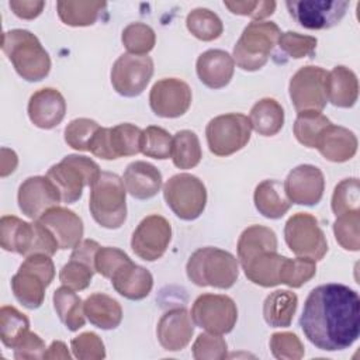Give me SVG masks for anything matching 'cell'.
<instances>
[{
	"label": "cell",
	"instance_id": "cell-57",
	"mask_svg": "<svg viewBox=\"0 0 360 360\" xmlns=\"http://www.w3.org/2000/svg\"><path fill=\"white\" fill-rule=\"evenodd\" d=\"M18 159L14 150L7 149V148H1V159H0V174L1 177L8 176L10 173H13L17 167Z\"/></svg>",
	"mask_w": 360,
	"mask_h": 360
},
{
	"label": "cell",
	"instance_id": "cell-6",
	"mask_svg": "<svg viewBox=\"0 0 360 360\" xmlns=\"http://www.w3.org/2000/svg\"><path fill=\"white\" fill-rule=\"evenodd\" d=\"M280 35L281 31L273 21H253L248 24L233 46V62L242 70H259L267 63Z\"/></svg>",
	"mask_w": 360,
	"mask_h": 360
},
{
	"label": "cell",
	"instance_id": "cell-27",
	"mask_svg": "<svg viewBox=\"0 0 360 360\" xmlns=\"http://www.w3.org/2000/svg\"><path fill=\"white\" fill-rule=\"evenodd\" d=\"M114 290L132 301L143 300L149 295L153 287V277L150 271L132 260L121 266L110 278Z\"/></svg>",
	"mask_w": 360,
	"mask_h": 360
},
{
	"label": "cell",
	"instance_id": "cell-55",
	"mask_svg": "<svg viewBox=\"0 0 360 360\" xmlns=\"http://www.w3.org/2000/svg\"><path fill=\"white\" fill-rule=\"evenodd\" d=\"M10 8L13 10V13L22 18V20H32L37 18L44 7H45V1L42 0H11L8 3Z\"/></svg>",
	"mask_w": 360,
	"mask_h": 360
},
{
	"label": "cell",
	"instance_id": "cell-40",
	"mask_svg": "<svg viewBox=\"0 0 360 360\" xmlns=\"http://www.w3.org/2000/svg\"><path fill=\"white\" fill-rule=\"evenodd\" d=\"M30 330L28 318L17 308L4 305L0 309V338L6 347L14 349L20 339Z\"/></svg>",
	"mask_w": 360,
	"mask_h": 360
},
{
	"label": "cell",
	"instance_id": "cell-11",
	"mask_svg": "<svg viewBox=\"0 0 360 360\" xmlns=\"http://www.w3.org/2000/svg\"><path fill=\"white\" fill-rule=\"evenodd\" d=\"M284 239L290 250L298 257L321 260L328 252V242L318 219L308 212H297L284 226Z\"/></svg>",
	"mask_w": 360,
	"mask_h": 360
},
{
	"label": "cell",
	"instance_id": "cell-31",
	"mask_svg": "<svg viewBox=\"0 0 360 360\" xmlns=\"http://www.w3.org/2000/svg\"><path fill=\"white\" fill-rule=\"evenodd\" d=\"M253 201L256 210L270 219L281 218L292 204L278 180H263L259 183L255 188Z\"/></svg>",
	"mask_w": 360,
	"mask_h": 360
},
{
	"label": "cell",
	"instance_id": "cell-50",
	"mask_svg": "<svg viewBox=\"0 0 360 360\" xmlns=\"http://www.w3.org/2000/svg\"><path fill=\"white\" fill-rule=\"evenodd\" d=\"M193 356L197 360H219L226 356V342L221 335L201 333L193 345Z\"/></svg>",
	"mask_w": 360,
	"mask_h": 360
},
{
	"label": "cell",
	"instance_id": "cell-42",
	"mask_svg": "<svg viewBox=\"0 0 360 360\" xmlns=\"http://www.w3.org/2000/svg\"><path fill=\"white\" fill-rule=\"evenodd\" d=\"M121 41L128 53L148 55L155 46V31L143 22H131L122 30Z\"/></svg>",
	"mask_w": 360,
	"mask_h": 360
},
{
	"label": "cell",
	"instance_id": "cell-39",
	"mask_svg": "<svg viewBox=\"0 0 360 360\" xmlns=\"http://www.w3.org/2000/svg\"><path fill=\"white\" fill-rule=\"evenodd\" d=\"M329 124V118H326L321 111H301L294 122V135L301 145L315 148L321 132Z\"/></svg>",
	"mask_w": 360,
	"mask_h": 360
},
{
	"label": "cell",
	"instance_id": "cell-51",
	"mask_svg": "<svg viewBox=\"0 0 360 360\" xmlns=\"http://www.w3.org/2000/svg\"><path fill=\"white\" fill-rule=\"evenodd\" d=\"M72 352L80 360H100L105 357L103 340L93 332H84L70 342Z\"/></svg>",
	"mask_w": 360,
	"mask_h": 360
},
{
	"label": "cell",
	"instance_id": "cell-26",
	"mask_svg": "<svg viewBox=\"0 0 360 360\" xmlns=\"http://www.w3.org/2000/svg\"><path fill=\"white\" fill-rule=\"evenodd\" d=\"M122 181L125 190L138 200L155 197L162 187V173L152 163L135 160L124 172Z\"/></svg>",
	"mask_w": 360,
	"mask_h": 360
},
{
	"label": "cell",
	"instance_id": "cell-8",
	"mask_svg": "<svg viewBox=\"0 0 360 360\" xmlns=\"http://www.w3.org/2000/svg\"><path fill=\"white\" fill-rule=\"evenodd\" d=\"M101 172L98 165L87 156L68 155L59 163L51 166L46 177L58 187L62 202H76L86 186L91 187Z\"/></svg>",
	"mask_w": 360,
	"mask_h": 360
},
{
	"label": "cell",
	"instance_id": "cell-24",
	"mask_svg": "<svg viewBox=\"0 0 360 360\" xmlns=\"http://www.w3.org/2000/svg\"><path fill=\"white\" fill-rule=\"evenodd\" d=\"M198 79L210 89L225 87L235 70L233 58L222 49H208L202 52L195 63Z\"/></svg>",
	"mask_w": 360,
	"mask_h": 360
},
{
	"label": "cell",
	"instance_id": "cell-18",
	"mask_svg": "<svg viewBox=\"0 0 360 360\" xmlns=\"http://www.w3.org/2000/svg\"><path fill=\"white\" fill-rule=\"evenodd\" d=\"M149 104L158 117H181L191 105V89L186 82L176 77L160 79L152 86Z\"/></svg>",
	"mask_w": 360,
	"mask_h": 360
},
{
	"label": "cell",
	"instance_id": "cell-1",
	"mask_svg": "<svg viewBox=\"0 0 360 360\" xmlns=\"http://www.w3.org/2000/svg\"><path fill=\"white\" fill-rule=\"evenodd\" d=\"M300 326L319 350L336 352L350 347L360 333V298L347 285L329 283L311 290Z\"/></svg>",
	"mask_w": 360,
	"mask_h": 360
},
{
	"label": "cell",
	"instance_id": "cell-33",
	"mask_svg": "<svg viewBox=\"0 0 360 360\" xmlns=\"http://www.w3.org/2000/svg\"><path fill=\"white\" fill-rule=\"evenodd\" d=\"M249 121L259 135L273 136L284 125V110L277 100L266 97L255 103L250 110Z\"/></svg>",
	"mask_w": 360,
	"mask_h": 360
},
{
	"label": "cell",
	"instance_id": "cell-15",
	"mask_svg": "<svg viewBox=\"0 0 360 360\" xmlns=\"http://www.w3.org/2000/svg\"><path fill=\"white\" fill-rule=\"evenodd\" d=\"M153 75V60L148 55L122 53L111 68V84L124 97H136Z\"/></svg>",
	"mask_w": 360,
	"mask_h": 360
},
{
	"label": "cell",
	"instance_id": "cell-17",
	"mask_svg": "<svg viewBox=\"0 0 360 360\" xmlns=\"http://www.w3.org/2000/svg\"><path fill=\"white\" fill-rule=\"evenodd\" d=\"M172 239V226L169 221L158 214L145 217L136 226L131 238L134 253L146 262L160 259Z\"/></svg>",
	"mask_w": 360,
	"mask_h": 360
},
{
	"label": "cell",
	"instance_id": "cell-21",
	"mask_svg": "<svg viewBox=\"0 0 360 360\" xmlns=\"http://www.w3.org/2000/svg\"><path fill=\"white\" fill-rule=\"evenodd\" d=\"M194 333L193 319L186 308H173L162 315L156 335L160 346L169 352L184 349Z\"/></svg>",
	"mask_w": 360,
	"mask_h": 360
},
{
	"label": "cell",
	"instance_id": "cell-54",
	"mask_svg": "<svg viewBox=\"0 0 360 360\" xmlns=\"http://www.w3.org/2000/svg\"><path fill=\"white\" fill-rule=\"evenodd\" d=\"M46 352L45 342L34 332H27L14 347V359H44Z\"/></svg>",
	"mask_w": 360,
	"mask_h": 360
},
{
	"label": "cell",
	"instance_id": "cell-22",
	"mask_svg": "<svg viewBox=\"0 0 360 360\" xmlns=\"http://www.w3.org/2000/svg\"><path fill=\"white\" fill-rule=\"evenodd\" d=\"M66 114V101L60 91L52 87L37 90L28 101V117L31 122L42 129L59 125Z\"/></svg>",
	"mask_w": 360,
	"mask_h": 360
},
{
	"label": "cell",
	"instance_id": "cell-12",
	"mask_svg": "<svg viewBox=\"0 0 360 360\" xmlns=\"http://www.w3.org/2000/svg\"><path fill=\"white\" fill-rule=\"evenodd\" d=\"M193 322L208 333H229L238 321V308L233 300L222 294H202L191 308Z\"/></svg>",
	"mask_w": 360,
	"mask_h": 360
},
{
	"label": "cell",
	"instance_id": "cell-13",
	"mask_svg": "<svg viewBox=\"0 0 360 360\" xmlns=\"http://www.w3.org/2000/svg\"><path fill=\"white\" fill-rule=\"evenodd\" d=\"M328 72L319 66H302L291 77L288 91L297 112L322 111L328 103Z\"/></svg>",
	"mask_w": 360,
	"mask_h": 360
},
{
	"label": "cell",
	"instance_id": "cell-28",
	"mask_svg": "<svg viewBox=\"0 0 360 360\" xmlns=\"http://www.w3.org/2000/svg\"><path fill=\"white\" fill-rule=\"evenodd\" d=\"M285 256H281L276 252L266 250L255 255L248 262L242 263L245 276L253 284L260 287H274L280 283V270Z\"/></svg>",
	"mask_w": 360,
	"mask_h": 360
},
{
	"label": "cell",
	"instance_id": "cell-47",
	"mask_svg": "<svg viewBox=\"0 0 360 360\" xmlns=\"http://www.w3.org/2000/svg\"><path fill=\"white\" fill-rule=\"evenodd\" d=\"M316 44H318V39L315 37L302 35L294 31L281 32L277 42L280 51L292 59L312 56L315 52Z\"/></svg>",
	"mask_w": 360,
	"mask_h": 360
},
{
	"label": "cell",
	"instance_id": "cell-48",
	"mask_svg": "<svg viewBox=\"0 0 360 360\" xmlns=\"http://www.w3.org/2000/svg\"><path fill=\"white\" fill-rule=\"evenodd\" d=\"M94 269L83 262H79L76 259H70L59 271V280L63 285L80 291L90 285Z\"/></svg>",
	"mask_w": 360,
	"mask_h": 360
},
{
	"label": "cell",
	"instance_id": "cell-2",
	"mask_svg": "<svg viewBox=\"0 0 360 360\" xmlns=\"http://www.w3.org/2000/svg\"><path fill=\"white\" fill-rule=\"evenodd\" d=\"M1 49L15 72L27 82H39L51 70V58L39 39L30 31L15 28L1 37Z\"/></svg>",
	"mask_w": 360,
	"mask_h": 360
},
{
	"label": "cell",
	"instance_id": "cell-25",
	"mask_svg": "<svg viewBox=\"0 0 360 360\" xmlns=\"http://www.w3.org/2000/svg\"><path fill=\"white\" fill-rule=\"evenodd\" d=\"M315 148L325 159L335 163H342L356 155L357 138L350 129L340 125H333L330 122L321 132Z\"/></svg>",
	"mask_w": 360,
	"mask_h": 360
},
{
	"label": "cell",
	"instance_id": "cell-38",
	"mask_svg": "<svg viewBox=\"0 0 360 360\" xmlns=\"http://www.w3.org/2000/svg\"><path fill=\"white\" fill-rule=\"evenodd\" d=\"M187 30L201 41H214L221 37L224 25L221 18L210 8L198 7L188 13L186 18Z\"/></svg>",
	"mask_w": 360,
	"mask_h": 360
},
{
	"label": "cell",
	"instance_id": "cell-5",
	"mask_svg": "<svg viewBox=\"0 0 360 360\" xmlns=\"http://www.w3.org/2000/svg\"><path fill=\"white\" fill-rule=\"evenodd\" d=\"M125 186L122 179L111 172H101L90 187L89 208L93 219L107 229L120 228L127 219Z\"/></svg>",
	"mask_w": 360,
	"mask_h": 360
},
{
	"label": "cell",
	"instance_id": "cell-10",
	"mask_svg": "<svg viewBox=\"0 0 360 360\" xmlns=\"http://www.w3.org/2000/svg\"><path fill=\"white\" fill-rule=\"evenodd\" d=\"M252 125L249 117L239 112L222 114L212 118L205 128L207 143L215 156H229L250 139Z\"/></svg>",
	"mask_w": 360,
	"mask_h": 360
},
{
	"label": "cell",
	"instance_id": "cell-23",
	"mask_svg": "<svg viewBox=\"0 0 360 360\" xmlns=\"http://www.w3.org/2000/svg\"><path fill=\"white\" fill-rule=\"evenodd\" d=\"M58 240L59 249H75L83 236V221L82 218L65 207H53L46 211L39 219Z\"/></svg>",
	"mask_w": 360,
	"mask_h": 360
},
{
	"label": "cell",
	"instance_id": "cell-45",
	"mask_svg": "<svg viewBox=\"0 0 360 360\" xmlns=\"http://www.w3.org/2000/svg\"><path fill=\"white\" fill-rule=\"evenodd\" d=\"M360 204L359 179H345L336 184L332 195V211L338 217L349 211H357Z\"/></svg>",
	"mask_w": 360,
	"mask_h": 360
},
{
	"label": "cell",
	"instance_id": "cell-37",
	"mask_svg": "<svg viewBox=\"0 0 360 360\" xmlns=\"http://www.w3.org/2000/svg\"><path fill=\"white\" fill-rule=\"evenodd\" d=\"M173 163L179 169H193L195 167L201 158V145L195 132L190 129H181L176 132L172 141V155Z\"/></svg>",
	"mask_w": 360,
	"mask_h": 360
},
{
	"label": "cell",
	"instance_id": "cell-41",
	"mask_svg": "<svg viewBox=\"0 0 360 360\" xmlns=\"http://www.w3.org/2000/svg\"><path fill=\"white\" fill-rule=\"evenodd\" d=\"M360 211H349L336 217L333 233L336 242L346 250L357 252L360 249Z\"/></svg>",
	"mask_w": 360,
	"mask_h": 360
},
{
	"label": "cell",
	"instance_id": "cell-53",
	"mask_svg": "<svg viewBox=\"0 0 360 360\" xmlns=\"http://www.w3.org/2000/svg\"><path fill=\"white\" fill-rule=\"evenodd\" d=\"M224 6L233 14L263 20L271 15L276 10V1H224Z\"/></svg>",
	"mask_w": 360,
	"mask_h": 360
},
{
	"label": "cell",
	"instance_id": "cell-52",
	"mask_svg": "<svg viewBox=\"0 0 360 360\" xmlns=\"http://www.w3.org/2000/svg\"><path fill=\"white\" fill-rule=\"evenodd\" d=\"M128 262H131V259L124 250L112 246H104L100 248L96 255L94 267L96 271L100 273L103 277L111 278L112 274Z\"/></svg>",
	"mask_w": 360,
	"mask_h": 360
},
{
	"label": "cell",
	"instance_id": "cell-20",
	"mask_svg": "<svg viewBox=\"0 0 360 360\" xmlns=\"http://www.w3.org/2000/svg\"><path fill=\"white\" fill-rule=\"evenodd\" d=\"M283 186L291 202L298 205H315L323 195L325 177L319 167L314 165H300L288 173Z\"/></svg>",
	"mask_w": 360,
	"mask_h": 360
},
{
	"label": "cell",
	"instance_id": "cell-19",
	"mask_svg": "<svg viewBox=\"0 0 360 360\" xmlns=\"http://www.w3.org/2000/svg\"><path fill=\"white\" fill-rule=\"evenodd\" d=\"M18 207L21 212L32 221L39 219L46 211L58 207L60 193L46 176H32L25 179L18 188Z\"/></svg>",
	"mask_w": 360,
	"mask_h": 360
},
{
	"label": "cell",
	"instance_id": "cell-56",
	"mask_svg": "<svg viewBox=\"0 0 360 360\" xmlns=\"http://www.w3.org/2000/svg\"><path fill=\"white\" fill-rule=\"evenodd\" d=\"M100 248H101V246H100L96 240H93V239H84V240H82V242L73 249V252H72V255H70V259H76V260H79V262H83V263L91 266V267L96 270V267H94V259H96V255H97V252H98Z\"/></svg>",
	"mask_w": 360,
	"mask_h": 360
},
{
	"label": "cell",
	"instance_id": "cell-34",
	"mask_svg": "<svg viewBox=\"0 0 360 360\" xmlns=\"http://www.w3.org/2000/svg\"><path fill=\"white\" fill-rule=\"evenodd\" d=\"M238 259L242 263L260 252L277 250V236L273 229L263 225L248 226L238 240Z\"/></svg>",
	"mask_w": 360,
	"mask_h": 360
},
{
	"label": "cell",
	"instance_id": "cell-7",
	"mask_svg": "<svg viewBox=\"0 0 360 360\" xmlns=\"http://www.w3.org/2000/svg\"><path fill=\"white\" fill-rule=\"evenodd\" d=\"M53 277L55 266L51 256L42 253L27 256L11 278L13 294L25 308L37 309L42 305L45 290Z\"/></svg>",
	"mask_w": 360,
	"mask_h": 360
},
{
	"label": "cell",
	"instance_id": "cell-58",
	"mask_svg": "<svg viewBox=\"0 0 360 360\" xmlns=\"http://www.w3.org/2000/svg\"><path fill=\"white\" fill-rule=\"evenodd\" d=\"M44 359H70V354L68 352V346L60 340H53L51 346L46 349Z\"/></svg>",
	"mask_w": 360,
	"mask_h": 360
},
{
	"label": "cell",
	"instance_id": "cell-36",
	"mask_svg": "<svg viewBox=\"0 0 360 360\" xmlns=\"http://www.w3.org/2000/svg\"><path fill=\"white\" fill-rule=\"evenodd\" d=\"M107 3L104 1H58V15L66 25L87 27L93 25L100 13L104 11Z\"/></svg>",
	"mask_w": 360,
	"mask_h": 360
},
{
	"label": "cell",
	"instance_id": "cell-46",
	"mask_svg": "<svg viewBox=\"0 0 360 360\" xmlns=\"http://www.w3.org/2000/svg\"><path fill=\"white\" fill-rule=\"evenodd\" d=\"M98 129H100V125L94 120H90V118L72 120L65 128V142L76 150L86 152L89 150L90 142Z\"/></svg>",
	"mask_w": 360,
	"mask_h": 360
},
{
	"label": "cell",
	"instance_id": "cell-43",
	"mask_svg": "<svg viewBox=\"0 0 360 360\" xmlns=\"http://www.w3.org/2000/svg\"><path fill=\"white\" fill-rule=\"evenodd\" d=\"M316 273L315 260L308 257H285L280 270V283L291 288H300L308 283Z\"/></svg>",
	"mask_w": 360,
	"mask_h": 360
},
{
	"label": "cell",
	"instance_id": "cell-32",
	"mask_svg": "<svg viewBox=\"0 0 360 360\" xmlns=\"http://www.w3.org/2000/svg\"><path fill=\"white\" fill-rule=\"evenodd\" d=\"M298 298L288 290H277L269 294L263 304V316L271 328H287L291 325L297 311Z\"/></svg>",
	"mask_w": 360,
	"mask_h": 360
},
{
	"label": "cell",
	"instance_id": "cell-35",
	"mask_svg": "<svg viewBox=\"0 0 360 360\" xmlns=\"http://www.w3.org/2000/svg\"><path fill=\"white\" fill-rule=\"evenodd\" d=\"M82 298L75 292V290L62 285L53 292V308L62 323L72 332L79 330L84 326L86 315Z\"/></svg>",
	"mask_w": 360,
	"mask_h": 360
},
{
	"label": "cell",
	"instance_id": "cell-44",
	"mask_svg": "<svg viewBox=\"0 0 360 360\" xmlns=\"http://www.w3.org/2000/svg\"><path fill=\"white\" fill-rule=\"evenodd\" d=\"M173 136L162 127L150 125L142 131L141 152L153 159H169L172 155Z\"/></svg>",
	"mask_w": 360,
	"mask_h": 360
},
{
	"label": "cell",
	"instance_id": "cell-30",
	"mask_svg": "<svg viewBox=\"0 0 360 360\" xmlns=\"http://www.w3.org/2000/svg\"><path fill=\"white\" fill-rule=\"evenodd\" d=\"M83 308L89 322L104 330L115 329L122 321V308L118 301L103 292L89 295Z\"/></svg>",
	"mask_w": 360,
	"mask_h": 360
},
{
	"label": "cell",
	"instance_id": "cell-3",
	"mask_svg": "<svg viewBox=\"0 0 360 360\" xmlns=\"http://www.w3.org/2000/svg\"><path fill=\"white\" fill-rule=\"evenodd\" d=\"M0 245L4 250L25 257L37 253L52 256L59 249L53 233L44 224L27 222L14 215L0 219Z\"/></svg>",
	"mask_w": 360,
	"mask_h": 360
},
{
	"label": "cell",
	"instance_id": "cell-29",
	"mask_svg": "<svg viewBox=\"0 0 360 360\" xmlns=\"http://www.w3.org/2000/svg\"><path fill=\"white\" fill-rule=\"evenodd\" d=\"M326 96L328 101L336 107H353L359 97V82L354 72L342 65L328 72Z\"/></svg>",
	"mask_w": 360,
	"mask_h": 360
},
{
	"label": "cell",
	"instance_id": "cell-9",
	"mask_svg": "<svg viewBox=\"0 0 360 360\" xmlns=\"http://www.w3.org/2000/svg\"><path fill=\"white\" fill-rule=\"evenodd\" d=\"M163 197L176 217L184 221L198 218L207 204L204 183L188 173L172 176L163 186Z\"/></svg>",
	"mask_w": 360,
	"mask_h": 360
},
{
	"label": "cell",
	"instance_id": "cell-49",
	"mask_svg": "<svg viewBox=\"0 0 360 360\" xmlns=\"http://www.w3.org/2000/svg\"><path fill=\"white\" fill-rule=\"evenodd\" d=\"M270 349L276 359L298 360L305 350L300 338L292 332H277L270 338Z\"/></svg>",
	"mask_w": 360,
	"mask_h": 360
},
{
	"label": "cell",
	"instance_id": "cell-14",
	"mask_svg": "<svg viewBox=\"0 0 360 360\" xmlns=\"http://www.w3.org/2000/svg\"><path fill=\"white\" fill-rule=\"evenodd\" d=\"M141 142L142 129L134 124L124 122L112 128L100 127L90 142L89 150L97 158L112 160L139 153Z\"/></svg>",
	"mask_w": 360,
	"mask_h": 360
},
{
	"label": "cell",
	"instance_id": "cell-4",
	"mask_svg": "<svg viewBox=\"0 0 360 360\" xmlns=\"http://www.w3.org/2000/svg\"><path fill=\"white\" fill-rule=\"evenodd\" d=\"M187 277L198 287L231 288L239 276L238 259L219 248H200L187 262Z\"/></svg>",
	"mask_w": 360,
	"mask_h": 360
},
{
	"label": "cell",
	"instance_id": "cell-16",
	"mask_svg": "<svg viewBox=\"0 0 360 360\" xmlns=\"http://www.w3.org/2000/svg\"><path fill=\"white\" fill-rule=\"evenodd\" d=\"M345 0H288L285 7L290 15L307 30L335 27L345 17L349 7Z\"/></svg>",
	"mask_w": 360,
	"mask_h": 360
}]
</instances>
